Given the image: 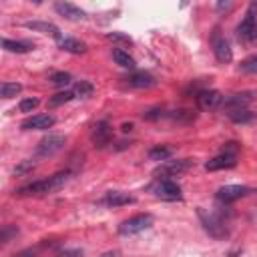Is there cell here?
<instances>
[{
  "label": "cell",
  "instance_id": "cell-17",
  "mask_svg": "<svg viewBox=\"0 0 257 257\" xmlns=\"http://www.w3.org/2000/svg\"><path fill=\"white\" fill-rule=\"evenodd\" d=\"M24 26H26V28H30V30H34V32L50 34V36H54L56 40L60 38V30H58L52 22H44V20H30V22H26Z\"/></svg>",
  "mask_w": 257,
  "mask_h": 257
},
{
  "label": "cell",
  "instance_id": "cell-12",
  "mask_svg": "<svg viewBox=\"0 0 257 257\" xmlns=\"http://www.w3.org/2000/svg\"><path fill=\"white\" fill-rule=\"evenodd\" d=\"M245 195H247V187H241V185H225L217 191V199L223 203H233Z\"/></svg>",
  "mask_w": 257,
  "mask_h": 257
},
{
  "label": "cell",
  "instance_id": "cell-34",
  "mask_svg": "<svg viewBox=\"0 0 257 257\" xmlns=\"http://www.w3.org/2000/svg\"><path fill=\"white\" fill-rule=\"evenodd\" d=\"M108 38H110V40H124V42H131V38L124 36V34H120V32H110Z\"/></svg>",
  "mask_w": 257,
  "mask_h": 257
},
{
  "label": "cell",
  "instance_id": "cell-35",
  "mask_svg": "<svg viewBox=\"0 0 257 257\" xmlns=\"http://www.w3.org/2000/svg\"><path fill=\"white\" fill-rule=\"evenodd\" d=\"M100 257H118V251H106V253H102Z\"/></svg>",
  "mask_w": 257,
  "mask_h": 257
},
{
  "label": "cell",
  "instance_id": "cell-27",
  "mask_svg": "<svg viewBox=\"0 0 257 257\" xmlns=\"http://www.w3.org/2000/svg\"><path fill=\"white\" fill-rule=\"evenodd\" d=\"M173 155V151L169 149V147H153L151 151H149V159L151 161H167L169 157Z\"/></svg>",
  "mask_w": 257,
  "mask_h": 257
},
{
  "label": "cell",
  "instance_id": "cell-11",
  "mask_svg": "<svg viewBox=\"0 0 257 257\" xmlns=\"http://www.w3.org/2000/svg\"><path fill=\"white\" fill-rule=\"evenodd\" d=\"M237 165V155H231V153H221L217 157H213L211 161L205 163V169L207 171H221V169H233Z\"/></svg>",
  "mask_w": 257,
  "mask_h": 257
},
{
  "label": "cell",
  "instance_id": "cell-32",
  "mask_svg": "<svg viewBox=\"0 0 257 257\" xmlns=\"http://www.w3.org/2000/svg\"><path fill=\"white\" fill-rule=\"evenodd\" d=\"M34 167H36V165H34L32 161H22V163L14 169V175H26V173H30Z\"/></svg>",
  "mask_w": 257,
  "mask_h": 257
},
{
  "label": "cell",
  "instance_id": "cell-2",
  "mask_svg": "<svg viewBox=\"0 0 257 257\" xmlns=\"http://www.w3.org/2000/svg\"><path fill=\"white\" fill-rule=\"evenodd\" d=\"M255 10H257V4L253 2L247 10L245 18L237 26V38H239V42H243L247 46L257 44V14H255Z\"/></svg>",
  "mask_w": 257,
  "mask_h": 257
},
{
  "label": "cell",
  "instance_id": "cell-33",
  "mask_svg": "<svg viewBox=\"0 0 257 257\" xmlns=\"http://www.w3.org/2000/svg\"><path fill=\"white\" fill-rule=\"evenodd\" d=\"M52 257H82V251L80 249H64V251L54 253Z\"/></svg>",
  "mask_w": 257,
  "mask_h": 257
},
{
  "label": "cell",
  "instance_id": "cell-4",
  "mask_svg": "<svg viewBox=\"0 0 257 257\" xmlns=\"http://www.w3.org/2000/svg\"><path fill=\"white\" fill-rule=\"evenodd\" d=\"M153 221H155V219H153V215H149V213L135 215V217H131V219H126V221H122V223L118 225V233H120V235H137V233H141V231L153 227Z\"/></svg>",
  "mask_w": 257,
  "mask_h": 257
},
{
  "label": "cell",
  "instance_id": "cell-16",
  "mask_svg": "<svg viewBox=\"0 0 257 257\" xmlns=\"http://www.w3.org/2000/svg\"><path fill=\"white\" fill-rule=\"evenodd\" d=\"M104 205L108 207H122V205H133L135 203V197L128 195V193H122V191H108L102 199Z\"/></svg>",
  "mask_w": 257,
  "mask_h": 257
},
{
  "label": "cell",
  "instance_id": "cell-28",
  "mask_svg": "<svg viewBox=\"0 0 257 257\" xmlns=\"http://www.w3.org/2000/svg\"><path fill=\"white\" fill-rule=\"evenodd\" d=\"M239 70H241V72H247V74H257V54L245 58V60L239 64Z\"/></svg>",
  "mask_w": 257,
  "mask_h": 257
},
{
  "label": "cell",
  "instance_id": "cell-21",
  "mask_svg": "<svg viewBox=\"0 0 257 257\" xmlns=\"http://www.w3.org/2000/svg\"><path fill=\"white\" fill-rule=\"evenodd\" d=\"M50 247H52V245H50L48 241H42V243H38V245H34V247H28V249H22V251L14 253L12 257H42V253L48 251Z\"/></svg>",
  "mask_w": 257,
  "mask_h": 257
},
{
  "label": "cell",
  "instance_id": "cell-18",
  "mask_svg": "<svg viewBox=\"0 0 257 257\" xmlns=\"http://www.w3.org/2000/svg\"><path fill=\"white\" fill-rule=\"evenodd\" d=\"M124 80L133 88H151V86H155V78L149 72H135V74L126 76Z\"/></svg>",
  "mask_w": 257,
  "mask_h": 257
},
{
  "label": "cell",
  "instance_id": "cell-22",
  "mask_svg": "<svg viewBox=\"0 0 257 257\" xmlns=\"http://www.w3.org/2000/svg\"><path fill=\"white\" fill-rule=\"evenodd\" d=\"M2 46H4L8 52H16V54H24V52H30V50H32V44H28V42H18V40H8V38L2 40Z\"/></svg>",
  "mask_w": 257,
  "mask_h": 257
},
{
  "label": "cell",
  "instance_id": "cell-15",
  "mask_svg": "<svg viewBox=\"0 0 257 257\" xmlns=\"http://www.w3.org/2000/svg\"><path fill=\"white\" fill-rule=\"evenodd\" d=\"M54 10L62 18H66V20H82L84 18V10H80L78 6L70 4V2H56L54 4Z\"/></svg>",
  "mask_w": 257,
  "mask_h": 257
},
{
  "label": "cell",
  "instance_id": "cell-36",
  "mask_svg": "<svg viewBox=\"0 0 257 257\" xmlns=\"http://www.w3.org/2000/svg\"><path fill=\"white\" fill-rule=\"evenodd\" d=\"M131 128H133V124H122V131H124V133L131 131Z\"/></svg>",
  "mask_w": 257,
  "mask_h": 257
},
{
  "label": "cell",
  "instance_id": "cell-9",
  "mask_svg": "<svg viewBox=\"0 0 257 257\" xmlns=\"http://www.w3.org/2000/svg\"><path fill=\"white\" fill-rule=\"evenodd\" d=\"M56 122V118L52 114H34L26 120H22V131H46Z\"/></svg>",
  "mask_w": 257,
  "mask_h": 257
},
{
  "label": "cell",
  "instance_id": "cell-20",
  "mask_svg": "<svg viewBox=\"0 0 257 257\" xmlns=\"http://www.w3.org/2000/svg\"><path fill=\"white\" fill-rule=\"evenodd\" d=\"M191 165H193V161H189V159H183V161H167V163L161 167V173L179 175V173H185Z\"/></svg>",
  "mask_w": 257,
  "mask_h": 257
},
{
  "label": "cell",
  "instance_id": "cell-10",
  "mask_svg": "<svg viewBox=\"0 0 257 257\" xmlns=\"http://www.w3.org/2000/svg\"><path fill=\"white\" fill-rule=\"evenodd\" d=\"M90 139H92L94 147H98V149L106 147V145L110 143V139H112V128H110V124H108L106 120L96 122L94 128H92V133H90Z\"/></svg>",
  "mask_w": 257,
  "mask_h": 257
},
{
  "label": "cell",
  "instance_id": "cell-14",
  "mask_svg": "<svg viewBox=\"0 0 257 257\" xmlns=\"http://www.w3.org/2000/svg\"><path fill=\"white\" fill-rule=\"evenodd\" d=\"M58 48L64 50V52H70V54H84L86 52V44L78 38H70V36H60L56 40Z\"/></svg>",
  "mask_w": 257,
  "mask_h": 257
},
{
  "label": "cell",
  "instance_id": "cell-23",
  "mask_svg": "<svg viewBox=\"0 0 257 257\" xmlns=\"http://www.w3.org/2000/svg\"><path fill=\"white\" fill-rule=\"evenodd\" d=\"M229 118L233 122H251L257 118V112L247 110V108H237V110H229Z\"/></svg>",
  "mask_w": 257,
  "mask_h": 257
},
{
  "label": "cell",
  "instance_id": "cell-30",
  "mask_svg": "<svg viewBox=\"0 0 257 257\" xmlns=\"http://www.w3.org/2000/svg\"><path fill=\"white\" fill-rule=\"evenodd\" d=\"M16 233H18V227H16V225H4V227H2V233H0L2 245H6L12 237H16Z\"/></svg>",
  "mask_w": 257,
  "mask_h": 257
},
{
  "label": "cell",
  "instance_id": "cell-7",
  "mask_svg": "<svg viewBox=\"0 0 257 257\" xmlns=\"http://www.w3.org/2000/svg\"><path fill=\"white\" fill-rule=\"evenodd\" d=\"M223 98L219 90H213V88H207V90H201L197 92V106L201 110H215L223 104Z\"/></svg>",
  "mask_w": 257,
  "mask_h": 257
},
{
  "label": "cell",
  "instance_id": "cell-24",
  "mask_svg": "<svg viewBox=\"0 0 257 257\" xmlns=\"http://www.w3.org/2000/svg\"><path fill=\"white\" fill-rule=\"evenodd\" d=\"M72 98H74V92H72V90H62V92H56L54 96L48 98V106H50V108H56V106H60V104H66V102L72 100Z\"/></svg>",
  "mask_w": 257,
  "mask_h": 257
},
{
  "label": "cell",
  "instance_id": "cell-3",
  "mask_svg": "<svg viewBox=\"0 0 257 257\" xmlns=\"http://www.w3.org/2000/svg\"><path fill=\"white\" fill-rule=\"evenodd\" d=\"M197 215H199V219H201L203 229H205L211 237H215V239L227 237V225H225V221H223L217 213H211V211H205L203 207H197Z\"/></svg>",
  "mask_w": 257,
  "mask_h": 257
},
{
  "label": "cell",
  "instance_id": "cell-19",
  "mask_svg": "<svg viewBox=\"0 0 257 257\" xmlns=\"http://www.w3.org/2000/svg\"><path fill=\"white\" fill-rule=\"evenodd\" d=\"M112 60H114L120 68H128V70H135V68H137L135 58H133L128 52H124L122 48H112Z\"/></svg>",
  "mask_w": 257,
  "mask_h": 257
},
{
  "label": "cell",
  "instance_id": "cell-8",
  "mask_svg": "<svg viewBox=\"0 0 257 257\" xmlns=\"http://www.w3.org/2000/svg\"><path fill=\"white\" fill-rule=\"evenodd\" d=\"M213 52H215V58H217L219 62H223V64H227V62L233 60V50H231L229 42H227L219 32L213 34Z\"/></svg>",
  "mask_w": 257,
  "mask_h": 257
},
{
  "label": "cell",
  "instance_id": "cell-29",
  "mask_svg": "<svg viewBox=\"0 0 257 257\" xmlns=\"http://www.w3.org/2000/svg\"><path fill=\"white\" fill-rule=\"evenodd\" d=\"M38 104H40V100L36 96H30V98H22L20 104H18V108H20V112H32Z\"/></svg>",
  "mask_w": 257,
  "mask_h": 257
},
{
  "label": "cell",
  "instance_id": "cell-25",
  "mask_svg": "<svg viewBox=\"0 0 257 257\" xmlns=\"http://www.w3.org/2000/svg\"><path fill=\"white\" fill-rule=\"evenodd\" d=\"M72 92H74V96H78V98H88V96L94 92V86H92L88 80H78V82L74 84Z\"/></svg>",
  "mask_w": 257,
  "mask_h": 257
},
{
  "label": "cell",
  "instance_id": "cell-26",
  "mask_svg": "<svg viewBox=\"0 0 257 257\" xmlns=\"http://www.w3.org/2000/svg\"><path fill=\"white\" fill-rule=\"evenodd\" d=\"M20 90H22V84H18V82H2V84H0V94H2V98H12V96H16Z\"/></svg>",
  "mask_w": 257,
  "mask_h": 257
},
{
  "label": "cell",
  "instance_id": "cell-5",
  "mask_svg": "<svg viewBox=\"0 0 257 257\" xmlns=\"http://www.w3.org/2000/svg\"><path fill=\"white\" fill-rule=\"evenodd\" d=\"M62 147H64V137L50 133V135H46V137L36 145V157H38V159H48V157L56 155Z\"/></svg>",
  "mask_w": 257,
  "mask_h": 257
},
{
  "label": "cell",
  "instance_id": "cell-31",
  "mask_svg": "<svg viewBox=\"0 0 257 257\" xmlns=\"http://www.w3.org/2000/svg\"><path fill=\"white\" fill-rule=\"evenodd\" d=\"M50 82L56 84V86H64V84L70 82V74H68V72H54V74L50 76Z\"/></svg>",
  "mask_w": 257,
  "mask_h": 257
},
{
  "label": "cell",
  "instance_id": "cell-1",
  "mask_svg": "<svg viewBox=\"0 0 257 257\" xmlns=\"http://www.w3.org/2000/svg\"><path fill=\"white\" fill-rule=\"evenodd\" d=\"M70 173L64 171V173H56L48 179H42V181H34V183H28L24 187H20L16 191V195L20 197H26V195H46V193H54L58 191L60 187H64V183L68 181Z\"/></svg>",
  "mask_w": 257,
  "mask_h": 257
},
{
  "label": "cell",
  "instance_id": "cell-13",
  "mask_svg": "<svg viewBox=\"0 0 257 257\" xmlns=\"http://www.w3.org/2000/svg\"><path fill=\"white\" fill-rule=\"evenodd\" d=\"M253 100V92H235L227 98H223V108L227 106L229 110H237V108H245L249 102Z\"/></svg>",
  "mask_w": 257,
  "mask_h": 257
},
{
  "label": "cell",
  "instance_id": "cell-6",
  "mask_svg": "<svg viewBox=\"0 0 257 257\" xmlns=\"http://www.w3.org/2000/svg\"><path fill=\"white\" fill-rule=\"evenodd\" d=\"M153 191H155V195H157L159 199H163V201H181V199H183L181 187H179L175 181H171V179L157 181L155 187H153Z\"/></svg>",
  "mask_w": 257,
  "mask_h": 257
}]
</instances>
